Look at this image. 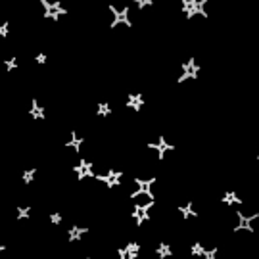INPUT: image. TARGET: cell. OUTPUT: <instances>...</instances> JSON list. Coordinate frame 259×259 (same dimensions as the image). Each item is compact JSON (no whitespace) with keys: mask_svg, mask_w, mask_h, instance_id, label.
<instances>
[{"mask_svg":"<svg viewBox=\"0 0 259 259\" xmlns=\"http://www.w3.org/2000/svg\"><path fill=\"white\" fill-rule=\"evenodd\" d=\"M131 200H133V204H135L137 209H148L150 205L156 202V198L152 196V192H150L146 186H144L142 190H139L137 194L131 196Z\"/></svg>","mask_w":259,"mask_h":259,"instance_id":"cell-1","label":"cell"}]
</instances>
